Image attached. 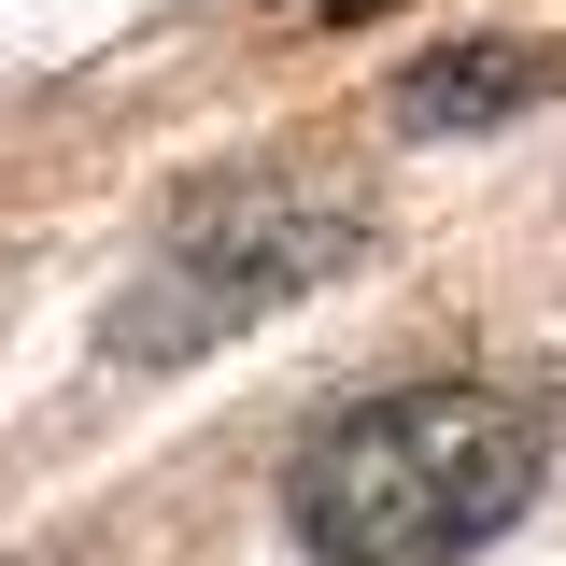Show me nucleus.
I'll list each match as a JSON object with an SVG mask.
<instances>
[{"label":"nucleus","instance_id":"f257e3e1","mask_svg":"<svg viewBox=\"0 0 566 566\" xmlns=\"http://www.w3.org/2000/svg\"><path fill=\"white\" fill-rule=\"evenodd\" d=\"M553 482V397L524 382H397L297 439L283 510L326 566H468Z\"/></svg>","mask_w":566,"mask_h":566},{"label":"nucleus","instance_id":"f03ea898","mask_svg":"<svg viewBox=\"0 0 566 566\" xmlns=\"http://www.w3.org/2000/svg\"><path fill=\"white\" fill-rule=\"evenodd\" d=\"M354 255H368V199H354V185H212V199L156 241V270L114 297V354H128V368L212 354V340H241L255 312L340 283Z\"/></svg>","mask_w":566,"mask_h":566},{"label":"nucleus","instance_id":"7ed1b4c3","mask_svg":"<svg viewBox=\"0 0 566 566\" xmlns=\"http://www.w3.org/2000/svg\"><path fill=\"white\" fill-rule=\"evenodd\" d=\"M553 43H453V57H424L411 85H397V128H495V114H524V99H553Z\"/></svg>","mask_w":566,"mask_h":566}]
</instances>
